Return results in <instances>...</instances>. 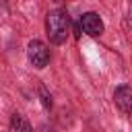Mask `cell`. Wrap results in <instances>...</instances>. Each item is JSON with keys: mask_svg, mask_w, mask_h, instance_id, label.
<instances>
[{"mask_svg": "<svg viewBox=\"0 0 132 132\" xmlns=\"http://www.w3.org/2000/svg\"><path fill=\"white\" fill-rule=\"evenodd\" d=\"M45 31L54 45H62L70 33V16L64 8H54L45 16Z\"/></svg>", "mask_w": 132, "mask_h": 132, "instance_id": "1", "label": "cell"}, {"mask_svg": "<svg viewBox=\"0 0 132 132\" xmlns=\"http://www.w3.org/2000/svg\"><path fill=\"white\" fill-rule=\"evenodd\" d=\"M27 58H29V62L33 64V68L41 70V68H45L47 62H50V50H47V45H45L43 41L31 39V41L27 43Z\"/></svg>", "mask_w": 132, "mask_h": 132, "instance_id": "2", "label": "cell"}, {"mask_svg": "<svg viewBox=\"0 0 132 132\" xmlns=\"http://www.w3.org/2000/svg\"><path fill=\"white\" fill-rule=\"evenodd\" d=\"M113 103H116V107L122 113L132 116V87L130 85L116 87V91H113Z\"/></svg>", "mask_w": 132, "mask_h": 132, "instance_id": "3", "label": "cell"}, {"mask_svg": "<svg viewBox=\"0 0 132 132\" xmlns=\"http://www.w3.org/2000/svg\"><path fill=\"white\" fill-rule=\"evenodd\" d=\"M78 25H80V29H82L87 35H91V37H99V35L103 33V21L99 19L97 12H85V14L80 16Z\"/></svg>", "mask_w": 132, "mask_h": 132, "instance_id": "4", "label": "cell"}, {"mask_svg": "<svg viewBox=\"0 0 132 132\" xmlns=\"http://www.w3.org/2000/svg\"><path fill=\"white\" fill-rule=\"evenodd\" d=\"M8 132H35V130H33V126L27 122V118H23L21 113H14V116L10 118Z\"/></svg>", "mask_w": 132, "mask_h": 132, "instance_id": "5", "label": "cell"}, {"mask_svg": "<svg viewBox=\"0 0 132 132\" xmlns=\"http://www.w3.org/2000/svg\"><path fill=\"white\" fill-rule=\"evenodd\" d=\"M39 95H41V103H43V107H45V109H50V107H52V97L47 95V91H45V87H43V85L39 87Z\"/></svg>", "mask_w": 132, "mask_h": 132, "instance_id": "6", "label": "cell"}, {"mask_svg": "<svg viewBox=\"0 0 132 132\" xmlns=\"http://www.w3.org/2000/svg\"><path fill=\"white\" fill-rule=\"evenodd\" d=\"M54 2H60V0H54Z\"/></svg>", "mask_w": 132, "mask_h": 132, "instance_id": "7", "label": "cell"}]
</instances>
